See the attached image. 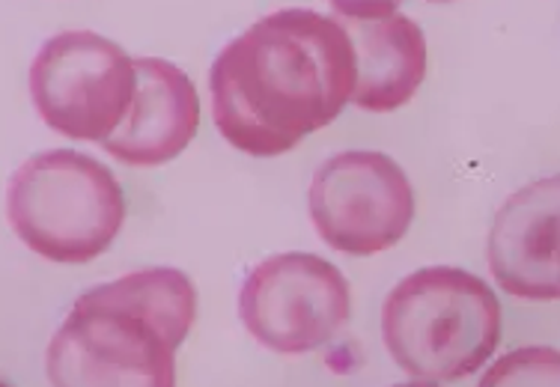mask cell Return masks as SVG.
I'll return each mask as SVG.
<instances>
[{
	"label": "cell",
	"instance_id": "obj_1",
	"mask_svg": "<svg viewBox=\"0 0 560 387\" xmlns=\"http://www.w3.org/2000/svg\"><path fill=\"white\" fill-rule=\"evenodd\" d=\"M209 93L230 146L257 159L283 155L355 96V51L331 15L271 12L221 48Z\"/></svg>",
	"mask_w": 560,
	"mask_h": 387
},
{
	"label": "cell",
	"instance_id": "obj_2",
	"mask_svg": "<svg viewBox=\"0 0 560 387\" xmlns=\"http://www.w3.org/2000/svg\"><path fill=\"white\" fill-rule=\"evenodd\" d=\"M197 319L183 271L143 269L86 290L45 352L55 387H176V352Z\"/></svg>",
	"mask_w": 560,
	"mask_h": 387
},
{
	"label": "cell",
	"instance_id": "obj_3",
	"mask_svg": "<svg viewBox=\"0 0 560 387\" xmlns=\"http://www.w3.org/2000/svg\"><path fill=\"white\" fill-rule=\"evenodd\" d=\"M390 357L418 382L477 373L501 343V304L471 271L432 266L399 280L382 307Z\"/></svg>",
	"mask_w": 560,
	"mask_h": 387
},
{
	"label": "cell",
	"instance_id": "obj_4",
	"mask_svg": "<svg viewBox=\"0 0 560 387\" xmlns=\"http://www.w3.org/2000/svg\"><path fill=\"white\" fill-rule=\"evenodd\" d=\"M10 221L39 257L84 266L117 238L126 197L102 162L75 150H48L12 173Z\"/></svg>",
	"mask_w": 560,
	"mask_h": 387
},
{
	"label": "cell",
	"instance_id": "obj_5",
	"mask_svg": "<svg viewBox=\"0 0 560 387\" xmlns=\"http://www.w3.org/2000/svg\"><path fill=\"white\" fill-rule=\"evenodd\" d=\"M135 90V60L98 33H57L33 57V105L48 129L72 140L105 143L129 117Z\"/></svg>",
	"mask_w": 560,
	"mask_h": 387
},
{
	"label": "cell",
	"instance_id": "obj_6",
	"mask_svg": "<svg viewBox=\"0 0 560 387\" xmlns=\"http://www.w3.org/2000/svg\"><path fill=\"white\" fill-rule=\"evenodd\" d=\"M349 283L335 262L316 254L262 259L238 295L245 331L280 355H302L331 343L349 322Z\"/></svg>",
	"mask_w": 560,
	"mask_h": 387
},
{
	"label": "cell",
	"instance_id": "obj_7",
	"mask_svg": "<svg viewBox=\"0 0 560 387\" xmlns=\"http://www.w3.org/2000/svg\"><path fill=\"white\" fill-rule=\"evenodd\" d=\"M311 221L328 248L373 257L397 245L415 218L406 171L385 152H340L311 183Z\"/></svg>",
	"mask_w": 560,
	"mask_h": 387
},
{
	"label": "cell",
	"instance_id": "obj_8",
	"mask_svg": "<svg viewBox=\"0 0 560 387\" xmlns=\"http://www.w3.org/2000/svg\"><path fill=\"white\" fill-rule=\"evenodd\" d=\"M355 51L358 108L388 114L409 105L427 75V39L397 3H335L331 12Z\"/></svg>",
	"mask_w": 560,
	"mask_h": 387
},
{
	"label": "cell",
	"instance_id": "obj_9",
	"mask_svg": "<svg viewBox=\"0 0 560 387\" xmlns=\"http://www.w3.org/2000/svg\"><path fill=\"white\" fill-rule=\"evenodd\" d=\"M489 269L498 286L525 302L560 298V176L518 188L489 230Z\"/></svg>",
	"mask_w": 560,
	"mask_h": 387
},
{
	"label": "cell",
	"instance_id": "obj_10",
	"mask_svg": "<svg viewBox=\"0 0 560 387\" xmlns=\"http://www.w3.org/2000/svg\"><path fill=\"white\" fill-rule=\"evenodd\" d=\"M135 66L138 90L129 117L102 146L122 164L155 167L173 162L195 140L200 126V96L179 66L159 57H140Z\"/></svg>",
	"mask_w": 560,
	"mask_h": 387
},
{
	"label": "cell",
	"instance_id": "obj_11",
	"mask_svg": "<svg viewBox=\"0 0 560 387\" xmlns=\"http://www.w3.org/2000/svg\"><path fill=\"white\" fill-rule=\"evenodd\" d=\"M480 387H560V352L551 345L513 349L486 370Z\"/></svg>",
	"mask_w": 560,
	"mask_h": 387
},
{
	"label": "cell",
	"instance_id": "obj_12",
	"mask_svg": "<svg viewBox=\"0 0 560 387\" xmlns=\"http://www.w3.org/2000/svg\"><path fill=\"white\" fill-rule=\"evenodd\" d=\"M394 387H435V385H427V382H406V385H394Z\"/></svg>",
	"mask_w": 560,
	"mask_h": 387
}]
</instances>
